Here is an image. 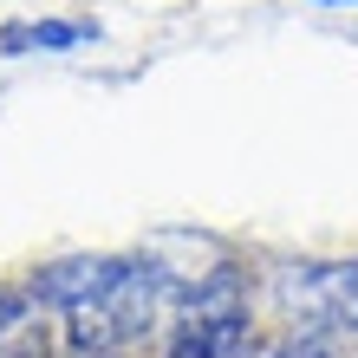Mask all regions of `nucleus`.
<instances>
[{
  "instance_id": "obj_1",
  "label": "nucleus",
  "mask_w": 358,
  "mask_h": 358,
  "mask_svg": "<svg viewBox=\"0 0 358 358\" xmlns=\"http://www.w3.org/2000/svg\"><path fill=\"white\" fill-rule=\"evenodd\" d=\"M176 273L157 255H66L27 280V300L59 313L78 358H124L176 313Z\"/></svg>"
},
{
  "instance_id": "obj_2",
  "label": "nucleus",
  "mask_w": 358,
  "mask_h": 358,
  "mask_svg": "<svg viewBox=\"0 0 358 358\" xmlns=\"http://www.w3.org/2000/svg\"><path fill=\"white\" fill-rule=\"evenodd\" d=\"M163 358H255V306H248V273L235 261H215L196 287L176 293Z\"/></svg>"
},
{
  "instance_id": "obj_3",
  "label": "nucleus",
  "mask_w": 358,
  "mask_h": 358,
  "mask_svg": "<svg viewBox=\"0 0 358 358\" xmlns=\"http://www.w3.org/2000/svg\"><path fill=\"white\" fill-rule=\"evenodd\" d=\"M273 313L287 332H320L332 345H358V255H300L267 273Z\"/></svg>"
},
{
  "instance_id": "obj_4",
  "label": "nucleus",
  "mask_w": 358,
  "mask_h": 358,
  "mask_svg": "<svg viewBox=\"0 0 358 358\" xmlns=\"http://www.w3.org/2000/svg\"><path fill=\"white\" fill-rule=\"evenodd\" d=\"M98 39L92 20H7L0 27V59H27V52H72Z\"/></svg>"
},
{
  "instance_id": "obj_5",
  "label": "nucleus",
  "mask_w": 358,
  "mask_h": 358,
  "mask_svg": "<svg viewBox=\"0 0 358 358\" xmlns=\"http://www.w3.org/2000/svg\"><path fill=\"white\" fill-rule=\"evenodd\" d=\"M0 358H46V332H39V306L27 300L13 320H0Z\"/></svg>"
},
{
  "instance_id": "obj_6",
  "label": "nucleus",
  "mask_w": 358,
  "mask_h": 358,
  "mask_svg": "<svg viewBox=\"0 0 358 358\" xmlns=\"http://www.w3.org/2000/svg\"><path fill=\"white\" fill-rule=\"evenodd\" d=\"M20 306H27V300H13V293H0V320H13Z\"/></svg>"
},
{
  "instance_id": "obj_7",
  "label": "nucleus",
  "mask_w": 358,
  "mask_h": 358,
  "mask_svg": "<svg viewBox=\"0 0 358 358\" xmlns=\"http://www.w3.org/2000/svg\"><path fill=\"white\" fill-rule=\"evenodd\" d=\"M313 7H358V0H313Z\"/></svg>"
}]
</instances>
